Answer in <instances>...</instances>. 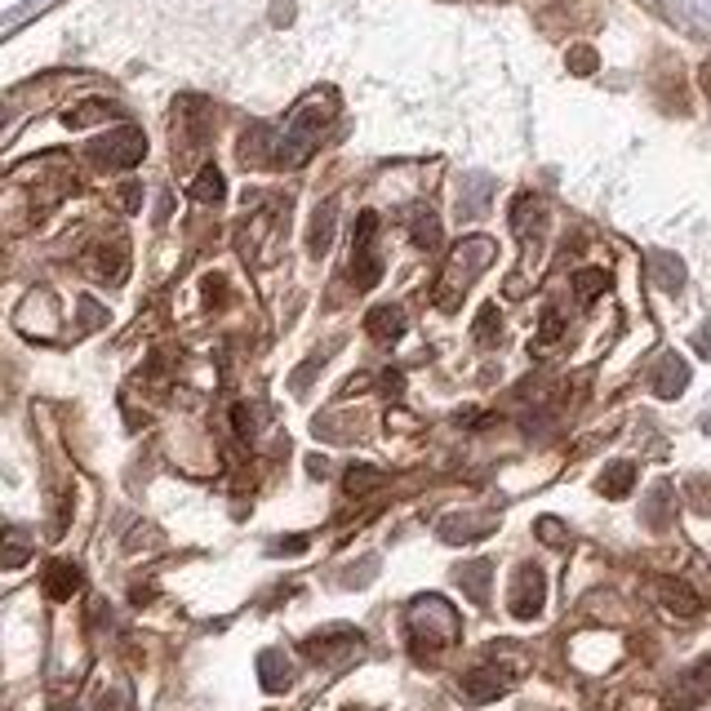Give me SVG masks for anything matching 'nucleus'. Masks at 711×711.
Here are the masks:
<instances>
[{
  "instance_id": "9",
  "label": "nucleus",
  "mask_w": 711,
  "mask_h": 711,
  "mask_svg": "<svg viewBox=\"0 0 711 711\" xmlns=\"http://www.w3.org/2000/svg\"><path fill=\"white\" fill-rule=\"evenodd\" d=\"M543 605H547V578H543V569L538 565H521L516 569V578H511V596H507V609L516 614V618H538L543 614Z\"/></svg>"
},
{
  "instance_id": "5",
  "label": "nucleus",
  "mask_w": 711,
  "mask_h": 711,
  "mask_svg": "<svg viewBox=\"0 0 711 711\" xmlns=\"http://www.w3.org/2000/svg\"><path fill=\"white\" fill-rule=\"evenodd\" d=\"M459 614L454 605H445L440 596H427V601H414L410 609V640H414V650H445V644H454L459 640Z\"/></svg>"
},
{
  "instance_id": "27",
  "label": "nucleus",
  "mask_w": 711,
  "mask_h": 711,
  "mask_svg": "<svg viewBox=\"0 0 711 711\" xmlns=\"http://www.w3.org/2000/svg\"><path fill=\"white\" fill-rule=\"evenodd\" d=\"M654 90H659V103H663L667 111H680V116L689 111V98H685V81H680V72H672L667 81L659 76V85H654Z\"/></svg>"
},
{
  "instance_id": "23",
  "label": "nucleus",
  "mask_w": 711,
  "mask_h": 711,
  "mask_svg": "<svg viewBox=\"0 0 711 711\" xmlns=\"http://www.w3.org/2000/svg\"><path fill=\"white\" fill-rule=\"evenodd\" d=\"M378 485H382V472L369 467V463H356V467H347V476H343V489H347L352 498H365V494H374Z\"/></svg>"
},
{
  "instance_id": "18",
  "label": "nucleus",
  "mask_w": 711,
  "mask_h": 711,
  "mask_svg": "<svg viewBox=\"0 0 711 711\" xmlns=\"http://www.w3.org/2000/svg\"><path fill=\"white\" fill-rule=\"evenodd\" d=\"M227 197V178L218 165H201L197 178H191V201L197 205H218Z\"/></svg>"
},
{
  "instance_id": "34",
  "label": "nucleus",
  "mask_w": 711,
  "mask_h": 711,
  "mask_svg": "<svg viewBox=\"0 0 711 711\" xmlns=\"http://www.w3.org/2000/svg\"><path fill=\"white\" fill-rule=\"evenodd\" d=\"M23 560H27V547H23V543H19V534L10 530V552H5V569H19Z\"/></svg>"
},
{
  "instance_id": "12",
  "label": "nucleus",
  "mask_w": 711,
  "mask_h": 711,
  "mask_svg": "<svg viewBox=\"0 0 711 711\" xmlns=\"http://www.w3.org/2000/svg\"><path fill=\"white\" fill-rule=\"evenodd\" d=\"M507 672L498 667V663H485V667H476V672H467L463 676V685H459V694L467 698V702H494V698H502L507 694Z\"/></svg>"
},
{
  "instance_id": "25",
  "label": "nucleus",
  "mask_w": 711,
  "mask_h": 711,
  "mask_svg": "<svg viewBox=\"0 0 711 711\" xmlns=\"http://www.w3.org/2000/svg\"><path fill=\"white\" fill-rule=\"evenodd\" d=\"M654 281H659V289L676 294V289L685 285V268H680V258H672V253H654Z\"/></svg>"
},
{
  "instance_id": "33",
  "label": "nucleus",
  "mask_w": 711,
  "mask_h": 711,
  "mask_svg": "<svg viewBox=\"0 0 711 711\" xmlns=\"http://www.w3.org/2000/svg\"><path fill=\"white\" fill-rule=\"evenodd\" d=\"M139 205H143V187H139V182H125V187H120V210L134 214Z\"/></svg>"
},
{
  "instance_id": "7",
  "label": "nucleus",
  "mask_w": 711,
  "mask_h": 711,
  "mask_svg": "<svg viewBox=\"0 0 711 711\" xmlns=\"http://www.w3.org/2000/svg\"><path fill=\"white\" fill-rule=\"evenodd\" d=\"M81 268L98 281V285H120L129 276V240L120 232H111V240H94L85 253H81Z\"/></svg>"
},
{
  "instance_id": "13",
  "label": "nucleus",
  "mask_w": 711,
  "mask_h": 711,
  "mask_svg": "<svg viewBox=\"0 0 711 711\" xmlns=\"http://www.w3.org/2000/svg\"><path fill=\"white\" fill-rule=\"evenodd\" d=\"M659 605L667 609V614H676V618H698L702 614V601H698V592L685 583V578H659Z\"/></svg>"
},
{
  "instance_id": "22",
  "label": "nucleus",
  "mask_w": 711,
  "mask_h": 711,
  "mask_svg": "<svg viewBox=\"0 0 711 711\" xmlns=\"http://www.w3.org/2000/svg\"><path fill=\"white\" fill-rule=\"evenodd\" d=\"M111 116H116V107L107 98H85V103H76L62 120H68L72 129H85V125H98V120H111Z\"/></svg>"
},
{
  "instance_id": "16",
  "label": "nucleus",
  "mask_w": 711,
  "mask_h": 711,
  "mask_svg": "<svg viewBox=\"0 0 711 711\" xmlns=\"http://www.w3.org/2000/svg\"><path fill=\"white\" fill-rule=\"evenodd\" d=\"M334 227H339V201L316 205L311 227H307V253H311V258H325V249L334 245Z\"/></svg>"
},
{
  "instance_id": "21",
  "label": "nucleus",
  "mask_w": 711,
  "mask_h": 711,
  "mask_svg": "<svg viewBox=\"0 0 711 711\" xmlns=\"http://www.w3.org/2000/svg\"><path fill=\"white\" fill-rule=\"evenodd\" d=\"M489 560H472V565H463L459 569V583H463V592L476 601V605H485L489 601Z\"/></svg>"
},
{
  "instance_id": "31",
  "label": "nucleus",
  "mask_w": 711,
  "mask_h": 711,
  "mask_svg": "<svg viewBox=\"0 0 711 711\" xmlns=\"http://www.w3.org/2000/svg\"><path fill=\"white\" fill-rule=\"evenodd\" d=\"M205 303L210 307H223L227 303V281L223 276H205Z\"/></svg>"
},
{
  "instance_id": "15",
  "label": "nucleus",
  "mask_w": 711,
  "mask_h": 711,
  "mask_svg": "<svg viewBox=\"0 0 711 711\" xmlns=\"http://www.w3.org/2000/svg\"><path fill=\"white\" fill-rule=\"evenodd\" d=\"M81 565H72V560H49L45 565V596L49 601H72L76 592H81Z\"/></svg>"
},
{
  "instance_id": "36",
  "label": "nucleus",
  "mask_w": 711,
  "mask_h": 711,
  "mask_svg": "<svg viewBox=\"0 0 711 711\" xmlns=\"http://www.w3.org/2000/svg\"><path fill=\"white\" fill-rule=\"evenodd\" d=\"M698 90H702V98L711 103V58H707L702 68H698Z\"/></svg>"
},
{
  "instance_id": "30",
  "label": "nucleus",
  "mask_w": 711,
  "mask_h": 711,
  "mask_svg": "<svg viewBox=\"0 0 711 711\" xmlns=\"http://www.w3.org/2000/svg\"><path fill=\"white\" fill-rule=\"evenodd\" d=\"M565 334V320H560V311L556 307H547L543 311V320H538V343H556Z\"/></svg>"
},
{
  "instance_id": "11",
  "label": "nucleus",
  "mask_w": 711,
  "mask_h": 711,
  "mask_svg": "<svg viewBox=\"0 0 711 711\" xmlns=\"http://www.w3.org/2000/svg\"><path fill=\"white\" fill-rule=\"evenodd\" d=\"M511 232L521 236L525 245H538V236L547 232V205H543V197H534V191H521V197L511 201Z\"/></svg>"
},
{
  "instance_id": "35",
  "label": "nucleus",
  "mask_w": 711,
  "mask_h": 711,
  "mask_svg": "<svg viewBox=\"0 0 711 711\" xmlns=\"http://www.w3.org/2000/svg\"><path fill=\"white\" fill-rule=\"evenodd\" d=\"M623 711H663V702L659 698H627Z\"/></svg>"
},
{
  "instance_id": "29",
  "label": "nucleus",
  "mask_w": 711,
  "mask_h": 711,
  "mask_svg": "<svg viewBox=\"0 0 711 711\" xmlns=\"http://www.w3.org/2000/svg\"><path fill=\"white\" fill-rule=\"evenodd\" d=\"M565 68H569L573 76H592V72L601 68V58H596V49H592V45H569V54H565Z\"/></svg>"
},
{
  "instance_id": "20",
  "label": "nucleus",
  "mask_w": 711,
  "mask_h": 711,
  "mask_svg": "<svg viewBox=\"0 0 711 711\" xmlns=\"http://www.w3.org/2000/svg\"><path fill=\"white\" fill-rule=\"evenodd\" d=\"M258 672H263V689H289V680H294V667H289V659L281 654V650H268L263 659H258Z\"/></svg>"
},
{
  "instance_id": "4",
  "label": "nucleus",
  "mask_w": 711,
  "mask_h": 711,
  "mask_svg": "<svg viewBox=\"0 0 711 711\" xmlns=\"http://www.w3.org/2000/svg\"><path fill=\"white\" fill-rule=\"evenodd\" d=\"M85 156H90L94 169L125 174V169L143 165V156H147V134H143L139 125H116V129H107V134H98V139L85 147Z\"/></svg>"
},
{
  "instance_id": "8",
  "label": "nucleus",
  "mask_w": 711,
  "mask_h": 711,
  "mask_svg": "<svg viewBox=\"0 0 711 711\" xmlns=\"http://www.w3.org/2000/svg\"><path fill=\"white\" fill-rule=\"evenodd\" d=\"M236 156L245 169H276L281 165V129H272L263 120L249 125L236 143Z\"/></svg>"
},
{
  "instance_id": "32",
  "label": "nucleus",
  "mask_w": 711,
  "mask_h": 711,
  "mask_svg": "<svg viewBox=\"0 0 711 711\" xmlns=\"http://www.w3.org/2000/svg\"><path fill=\"white\" fill-rule=\"evenodd\" d=\"M538 534H543L547 547H565V530H560V521H552V516H547V521H538Z\"/></svg>"
},
{
  "instance_id": "28",
  "label": "nucleus",
  "mask_w": 711,
  "mask_h": 711,
  "mask_svg": "<svg viewBox=\"0 0 711 711\" xmlns=\"http://www.w3.org/2000/svg\"><path fill=\"white\" fill-rule=\"evenodd\" d=\"M498 339H502V316H498L494 303H485L481 316H476V343H481V347H494Z\"/></svg>"
},
{
  "instance_id": "14",
  "label": "nucleus",
  "mask_w": 711,
  "mask_h": 711,
  "mask_svg": "<svg viewBox=\"0 0 711 711\" xmlns=\"http://www.w3.org/2000/svg\"><path fill=\"white\" fill-rule=\"evenodd\" d=\"M365 330H369L374 343L392 347V343H401V334H405V311L392 307V303H378V307L365 316Z\"/></svg>"
},
{
  "instance_id": "3",
  "label": "nucleus",
  "mask_w": 711,
  "mask_h": 711,
  "mask_svg": "<svg viewBox=\"0 0 711 711\" xmlns=\"http://www.w3.org/2000/svg\"><path fill=\"white\" fill-rule=\"evenodd\" d=\"M214 125H218V111L210 98L201 94H182L174 103V125H169V143H174V165L187 169L197 165L201 152L214 143Z\"/></svg>"
},
{
  "instance_id": "2",
  "label": "nucleus",
  "mask_w": 711,
  "mask_h": 711,
  "mask_svg": "<svg viewBox=\"0 0 711 711\" xmlns=\"http://www.w3.org/2000/svg\"><path fill=\"white\" fill-rule=\"evenodd\" d=\"M494 258H498V245L489 236H463L445 258V272L436 281V307L440 311H459L463 294L494 268Z\"/></svg>"
},
{
  "instance_id": "10",
  "label": "nucleus",
  "mask_w": 711,
  "mask_h": 711,
  "mask_svg": "<svg viewBox=\"0 0 711 711\" xmlns=\"http://www.w3.org/2000/svg\"><path fill=\"white\" fill-rule=\"evenodd\" d=\"M360 644H365V636L356 631V627H325V631H316V636H307V659H316V663H339V659H352V654H360Z\"/></svg>"
},
{
  "instance_id": "1",
  "label": "nucleus",
  "mask_w": 711,
  "mask_h": 711,
  "mask_svg": "<svg viewBox=\"0 0 711 711\" xmlns=\"http://www.w3.org/2000/svg\"><path fill=\"white\" fill-rule=\"evenodd\" d=\"M334 116H339V98H334L330 90L303 98V103L294 107V116L285 120V129H281V165H276V169H298V165H307L311 152L325 143Z\"/></svg>"
},
{
  "instance_id": "26",
  "label": "nucleus",
  "mask_w": 711,
  "mask_h": 711,
  "mask_svg": "<svg viewBox=\"0 0 711 711\" xmlns=\"http://www.w3.org/2000/svg\"><path fill=\"white\" fill-rule=\"evenodd\" d=\"M573 289L583 303H596L601 294H609V276L601 268H583V272H573Z\"/></svg>"
},
{
  "instance_id": "6",
  "label": "nucleus",
  "mask_w": 711,
  "mask_h": 711,
  "mask_svg": "<svg viewBox=\"0 0 711 711\" xmlns=\"http://www.w3.org/2000/svg\"><path fill=\"white\" fill-rule=\"evenodd\" d=\"M352 281L356 289H374L382 281V258H378V214L365 210L356 218V236H352Z\"/></svg>"
},
{
  "instance_id": "24",
  "label": "nucleus",
  "mask_w": 711,
  "mask_h": 711,
  "mask_svg": "<svg viewBox=\"0 0 711 711\" xmlns=\"http://www.w3.org/2000/svg\"><path fill=\"white\" fill-rule=\"evenodd\" d=\"M631 485H636V467H631V463H614V467H605V476H601V494H605V498H627Z\"/></svg>"
},
{
  "instance_id": "17",
  "label": "nucleus",
  "mask_w": 711,
  "mask_h": 711,
  "mask_svg": "<svg viewBox=\"0 0 711 711\" xmlns=\"http://www.w3.org/2000/svg\"><path fill=\"white\" fill-rule=\"evenodd\" d=\"M685 382H689V365H685L680 356H663L659 369H654V392H659L663 401H672V396L685 392Z\"/></svg>"
},
{
  "instance_id": "19",
  "label": "nucleus",
  "mask_w": 711,
  "mask_h": 711,
  "mask_svg": "<svg viewBox=\"0 0 711 711\" xmlns=\"http://www.w3.org/2000/svg\"><path fill=\"white\" fill-rule=\"evenodd\" d=\"M410 236H414V245L423 249V253H436L440 249V218L431 214V210H410Z\"/></svg>"
}]
</instances>
